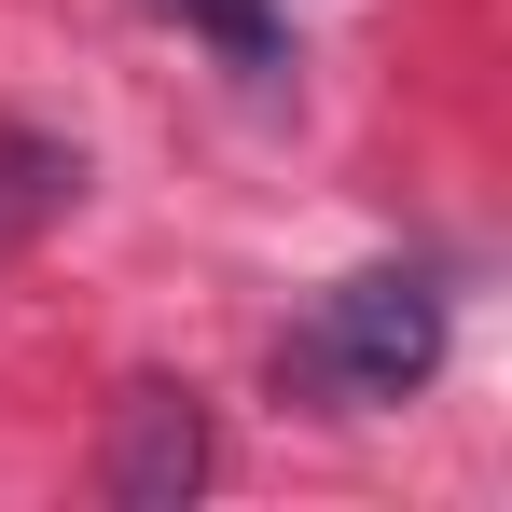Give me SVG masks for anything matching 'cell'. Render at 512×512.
<instances>
[{"label": "cell", "mask_w": 512, "mask_h": 512, "mask_svg": "<svg viewBox=\"0 0 512 512\" xmlns=\"http://www.w3.org/2000/svg\"><path fill=\"white\" fill-rule=\"evenodd\" d=\"M429 360H443V291H429V263H360L333 277L291 346H277V374L319 402V416H388L402 388H429Z\"/></svg>", "instance_id": "cell-1"}, {"label": "cell", "mask_w": 512, "mask_h": 512, "mask_svg": "<svg viewBox=\"0 0 512 512\" xmlns=\"http://www.w3.org/2000/svg\"><path fill=\"white\" fill-rule=\"evenodd\" d=\"M194 42H222L236 70H277V42H291V0H167Z\"/></svg>", "instance_id": "cell-3"}, {"label": "cell", "mask_w": 512, "mask_h": 512, "mask_svg": "<svg viewBox=\"0 0 512 512\" xmlns=\"http://www.w3.org/2000/svg\"><path fill=\"white\" fill-rule=\"evenodd\" d=\"M194 471H208V416H194L180 388H139L125 429H111V471H97V485H111V499H180Z\"/></svg>", "instance_id": "cell-2"}]
</instances>
